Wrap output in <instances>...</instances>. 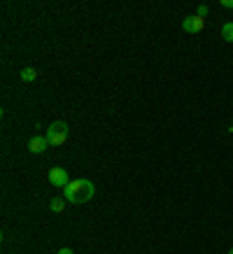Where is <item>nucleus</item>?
<instances>
[{
    "label": "nucleus",
    "instance_id": "423d86ee",
    "mask_svg": "<svg viewBox=\"0 0 233 254\" xmlns=\"http://www.w3.org/2000/svg\"><path fill=\"white\" fill-rule=\"evenodd\" d=\"M49 208H52V212H56V215H61L63 210H65V198H52L49 200Z\"/></svg>",
    "mask_w": 233,
    "mask_h": 254
},
{
    "label": "nucleus",
    "instance_id": "6e6552de",
    "mask_svg": "<svg viewBox=\"0 0 233 254\" xmlns=\"http://www.w3.org/2000/svg\"><path fill=\"white\" fill-rule=\"evenodd\" d=\"M222 38H224L226 42H233V23L231 21L222 26Z\"/></svg>",
    "mask_w": 233,
    "mask_h": 254
},
{
    "label": "nucleus",
    "instance_id": "9d476101",
    "mask_svg": "<svg viewBox=\"0 0 233 254\" xmlns=\"http://www.w3.org/2000/svg\"><path fill=\"white\" fill-rule=\"evenodd\" d=\"M222 7H226V9H233V0H222Z\"/></svg>",
    "mask_w": 233,
    "mask_h": 254
},
{
    "label": "nucleus",
    "instance_id": "7ed1b4c3",
    "mask_svg": "<svg viewBox=\"0 0 233 254\" xmlns=\"http://www.w3.org/2000/svg\"><path fill=\"white\" fill-rule=\"evenodd\" d=\"M203 28H205V19H201L198 14L186 16L184 21H182V31H186L189 35H196V33H201Z\"/></svg>",
    "mask_w": 233,
    "mask_h": 254
},
{
    "label": "nucleus",
    "instance_id": "ddd939ff",
    "mask_svg": "<svg viewBox=\"0 0 233 254\" xmlns=\"http://www.w3.org/2000/svg\"><path fill=\"white\" fill-rule=\"evenodd\" d=\"M229 254H233V250H231V252H229Z\"/></svg>",
    "mask_w": 233,
    "mask_h": 254
},
{
    "label": "nucleus",
    "instance_id": "f257e3e1",
    "mask_svg": "<svg viewBox=\"0 0 233 254\" xmlns=\"http://www.w3.org/2000/svg\"><path fill=\"white\" fill-rule=\"evenodd\" d=\"M96 193V187L89 180H70V185L63 189V198L75 203V205H82V203H89Z\"/></svg>",
    "mask_w": 233,
    "mask_h": 254
},
{
    "label": "nucleus",
    "instance_id": "1a4fd4ad",
    "mask_svg": "<svg viewBox=\"0 0 233 254\" xmlns=\"http://www.w3.org/2000/svg\"><path fill=\"white\" fill-rule=\"evenodd\" d=\"M198 16H201V19L208 16V5H198Z\"/></svg>",
    "mask_w": 233,
    "mask_h": 254
},
{
    "label": "nucleus",
    "instance_id": "39448f33",
    "mask_svg": "<svg viewBox=\"0 0 233 254\" xmlns=\"http://www.w3.org/2000/svg\"><path fill=\"white\" fill-rule=\"evenodd\" d=\"M47 147H49V140L42 138V135H35V138H31V142H28V152H31V154H45Z\"/></svg>",
    "mask_w": 233,
    "mask_h": 254
},
{
    "label": "nucleus",
    "instance_id": "20e7f679",
    "mask_svg": "<svg viewBox=\"0 0 233 254\" xmlns=\"http://www.w3.org/2000/svg\"><path fill=\"white\" fill-rule=\"evenodd\" d=\"M49 182L54 187H65L70 185V177H68V173H65V168H52L49 170Z\"/></svg>",
    "mask_w": 233,
    "mask_h": 254
},
{
    "label": "nucleus",
    "instance_id": "0eeeda50",
    "mask_svg": "<svg viewBox=\"0 0 233 254\" xmlns=\"http://www.w3.org/2000/svg\"><path fill=\"white\" fill-rule=\"evenodd\" d=\"M21 79L23 82H35V79H38V70L35 68H23L21 70Z\"/></svg>",
    "mask_w": 233,
    "mask_h": 254
},
{
    "label": "nucleus",
    "instance_id": "f03ea898",
    "mask_svg": "<svg viewBox=\"0 0 233 254\" xmlns=\"http://www.w3.org/2000/svg\"><path fill=\"white\" fill-rule=\"evenodd\" d=\"M68 133H70L68 124L63 122V119H58V122L49 124V128H47V140H49V145L58 147V145H63V142L68 140Z\"/></svg>",
    "mask_w": 233,
    "mask_h": 254
},
{
    "label": "nucleus",
    "instance_id": "9b49d317",
    "mask_svg": "<svg viewBox=\"0 0 233 254\" xmlns=\"http://www.w3.org/2000/svg\"><path fill=\"white\" fill-rule=\"evenodd\" d=\"M56 254H75V252H72L70 247H61V250H58V252H56Z\"/></svg>",
    "mask_w": 233,
    "mask_h": 254
},
{
    "label": "nucleus",
    "instance_id": "f8f14e48",
    "mask_svg": "<svg viewBox=\"0 0 233 254\" xmlns=\"http://www.w3.org/2000/svg\"><path fill=\"white\" fill-rule=\"evenodd\" d=\"M231 131H233V122H231Z\"/></svg>",
    "mask_w": 233,
    "mask_h": 254
}]
</instances>
